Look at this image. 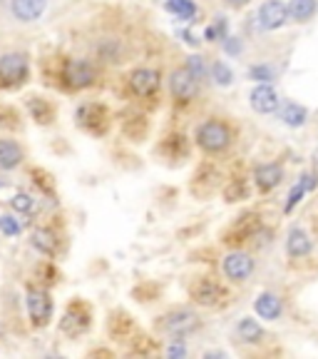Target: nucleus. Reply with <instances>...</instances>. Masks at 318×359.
Instances as JSON below:
<instances>
[{"label":"nucleus","mask_w":318,"mask_h":359,"mask_svg":"<svg viewBox=\"0 0 318 359\" xmlns=\"http://www.w3.org/2000/svg\"><path fill=\"white\" fill-rule=\"evenodd\" d=\"M201 327V317L189 307H174L157 319V329L165 337H187Z\"/></svg>","instance_id":"obj_1"},{"label":"nucleus","mask_w":318,"mask_h":359,"mask_svg":"<svg viewBox=\"0 0 318 359\" xmlns=\"http://www.w3.org/2000/svg\"><path fill=\"white\" fill-rule=\"evenodd\" d=\"M194 140L204 152H224L234 143V130L221 120H206L196 127Z\"/></svg>","instance_id":"obj_2"},{"label":"nucleus","mask_w":318,"mask_h":359,"mask_svg":"<svg viewBox=\"0 0 318 359\" xmlns=\"http://www.w3.org/2000/svg\"><path fill=\"white\" fill-rule=\"evenodd\" d=\"M25 307H28V314H30V322L35 324V327H45L53 317V299L45 289H28L25 294Z\"/></svg>","instance_id":"obj_3"},{"label":"nucleus","mask_w":318,"mask_h":359,"mask_svg":"<svg viewBox=\"0 0 318 359\" xmlns=\"http://www.w3.org/2000/svg\"><path fill=\"white\" fill-rule=\"evenodd\" d=\"M221 269H224L226 280L242 285V282H246L253 275L256 262H253V257L249 252H229L224 257V262H221Z\"/></svg>","instance_id":"obj_4"},{"label":"nucleus","mask_w":318,"mask_h":359,"mask_svg":"<svg viewBox=\"0 0 318 359\" xmlns=\"http://www.w3.org/2000/svg\"><path fill=\"white\" fill-rule=\"evenodd\" d=\"M28 78V58L23 53H6L0 58V85H20Z\"/></svg>","instance_id":"obj_5"},{"label":"nucleus","mask_w":318,"mask_h":359,"mask_svg":"<svg viewBox=\"0 0 318 359\" xmlns=\"http://www.w3.org/2000/svg\"><path fill=\"white\" fill-rule=\"evenodd\" d=\"M169 90L171 95L177 97L179 102H187L196 95V90H199V80L187 65L184 67H177V70H171L169 75Z\"/></svg>","instance_id":"obj_6"},{"label":"nucleus","mask_w":318,"mask_h":359,"mask_svg":"<svg viewBox=\"0 0 318 359\" xmlns=\"http://www.w3.org/2000/svg\"><path fill=\"white\" fill-rule=\"evenodd\" d=\"M249 102H251V108L256 110L259 115H271L278 110L281 100H278V93L276 88H271L269 83H259L256 88L249 93Z\"/></svg>","instance_id":"obj_7"},{"label":"nucleus","mask_w":318,"mask_h":359,"mask_svg":"<svg viewBox=\"0 0 318 359\" xmlns=\"http://www.w3.org/2000/svg\"><path fill=\"white\" fill-rule=\"evenodd\" d=\"M289 23V10L283 0H266L259 8V25L264 30H278Z\"/></svg>","instance_id":"obj_8"},{"label":"nucleus","mask_w":318,"mask_h":359,"mask_svg":"<svg viewBox=\"0 0 318 359\" xmlns=\"http://www.w3.org/2000/svg\"><path fill=\"white\" fill-rule=\"evenodd\" d=\"M50 0H10V13L18 23H35L45 15Z\"/></svg>","instance_id":"obj_9"},{"label":"nucleus","mask_w":318,"mask_h":359,"mask_svg":"<svg viewBox=\"0 0 318 359\" xmlns=\"http://www.w3.org/2000/svg\"><path fill=\"white\" fill-rule=\"evenodd\" d=\"M97 78V72H94L92 63L87 60H70L65 65V80L70 88H90Z\"/></svg>","instance_id":"obj_10"},{"label":"nucleus","mask_w":318,"mask_h":359,"mask_svg":"<svg viewBox=\"0 0 318 359\" xmlns=\"http://www.w3.org/2000/svg\"><path fill=\"white\" fill-rule=\"evenodd\" d=\"M130 88L140 97L154 95L159 88V72L152 70V67H137V70L130 72Z\"/></svg>","instance_id":"obj_11"},{"label":"nucleus","mask_w":318,"mask_h":359,"mask_svg":"<svg viewBox=\"0 0 318 359\" xmlns=\"http://www.w3.org/2000/svg\"><path fill=\"white\" fill-rule=\"evenodd\" d=\"M192 297H194V302L201 307H219L221 299H224V287L217 285L214 280H209V277H204V280H199L194 287H192Z\"/></svg>","instance_id":"obj_12"},{"label":"nucleus","mask_w":318,"mask_h":359,"mask_svg":"<svg viewBox=\"0 0 318 359\" xmlns=\"http://www.w3.org/2000/svg\"><path fill=\"white\" fill-rule=\"evenodd\" d=\"M90 322H92V310L85 302H72L65 312V319H62V329L70 335H80L83 329L90 327Z\"/></svg>","instance_id":"obj_13"},{"label":"nucleus","mask_w":318,"mask_h":359,"mask_svg":"<svg viewBox=\"0 0 318 359\" xmlns=\"http://www.w3.org/2000/svg\"><path fill=\"white\" fill-rule=\"evenodd\" d=\"M311 250H313V239L306 230H301V228L289 230V237H286V255H289L291 260L306 257V255H311Z\"/></svg>","instance_id":"obj_14"},{"label":"nucleus","mask_w":318,"mask_h":359,"mask_svg":"<svg viewBox=\"0 0 318 359\" xmlns=\"http://www.w3.org/2000/svg\"><path fill=\"white\" fill-rule=\"evenodd\" d=\"M253 310H256V314H259L261 319L274 322V319H278L283 314V299L274 292H261L259 297H256Z\"/></svg>","instance_id":"obj_15"},{"label":"nucleus","mask_w":318,"mask_h":359,"mask_svg":"<svg viewBox=\"0 0 318 359\" xmlns=\"http://www.w3.org/2000/svg\"><path fill=\"white\" fill-rule=\"evenodd\" d=\"M234 335L239 342H244V344H261V342L266 340V332L264 327H261L256 319L251 317H242L239 322H236L234 327Z\"/></svg>","instance_id":"obj_16"},{"label":"nucleus","mask_w":318,"mask_h":359,"mask_svg":"<svg viewBox=\"0 0 318 359\" xmlns=\"http://www.w3.org/2000/svg\"><path fill=\"white\" fill-rule=\"evenodd\" d=\"M253 180H256L259 190L269 192V190H274V187L281 185L283 170H281V165H278V162H266V165H259V168H256V173H253Z\"/></svg>","instance_id":"obj_17"},{"label":"nucleus","mask_w":318,"mask_h":359,"mask_svg":"<svg viewBox=\"0 0 318 359\" xmlns=\"http://www.w3.org/2000/svg\"><path fill=\"white\" fill-rule=\"evenodd\" d=\"M316 185H318V177H316L313 173H303V175H301V180L296 182L294 187H291L289 198H286V205H283V212H294V207L301 202V200H303V195H306V192H311Z\"/></svg>","instance_id":"obj_18"},{"label":"nucleus","mask_w":318,"mask_h":359,"mask_svg":"<svg viewBox=\"0 0 318 359\" xmlns=\"http://www.w3.org/2000/svg\"><path fill=\"white\" fill-rule=\"evenodd\" d=\"M23 147L15 140L3 138L0 140V170H15L23 162Z\"/></svg>","instance_id":"obj_19"},{"label":"nucleus","mask_w":318,"mask_h":359,"mask_svg":"<svg viewBox=\"0 0 318 359\" xmlns=\"http://www.w3.org/2000/svg\"><path fill=\"white\" fill-rule=\"evenodd\" d=\"M256 230H259L256 215H244L242 222H236L234 228L229 230L226 242H231V245H236V242H246V239H251L253 234H256Z\"/></svg>","instance_id":"obj_20"},{"label":"nucleus","mask_w":318,"mask_h":359,"mask_svg":"<svg viewBox=\"0 0 318 359\" xmlns=\"http://www.w3.org/2000/svg\"><path fill=\"white\" fill-rule=\"evenodd\" d=\"M286 10H289V20L294 23H308L318 13V0H291Z\"/></svg>","instance_id":"obj_21"},{"label":"nucleus","mask_w":318,"mask_h":359,"mask_svg":"<svg viewBox=\"0 0 318 359\" xmlns=\"http://www.w3.org/2000/svg\"><path fill=\"white\" fill-rule=\"evenodd\" d=\"M308 120V110L299 102H286L281 108V122L289 127H303Z\"/></svg>","instance_id":"obj_22"},{"label":"nucleus","mask_w":318,"mask_h":359,"mask_svg":"<svg viewBox=\"0 0 318 359\" xmlns=\"http://www.w3.org/2000/svg\"><path fill=\"white\" fill-rule=\"evenodd\" d=\"M97 55H100V60H105V63H122L124 48H122V42L119 40L107 38V40L97 42Z\"/></svg>","instance_id":"obj_23"},{"label":"nucleus","mask_w":318,"mask_h":359,"mask_svg":"<svg viewBox=\"0 0 318 359\" xmlns=\"http://www.w3.org/2000/svg\"><path fill=\"white\" fill-rule=\"evenodd\" d=\"M30 242H33L42 255H55V250H58V237H55V232H50V230L45 228H37L35 232H33V237H30Z\"/></svg>","instance_id":"obj_24"},{"label":"nucleus","mask_w":318,"mask_h":359,"mask_svg":"<svg viewBox=\"0 0 318 359\" xmlns=\"http://www.w3.org/2000/svg\"><path fill=\"white\" fill-rule=\"evenodd\" d=\"M28 108L30 113H33V118L37 120V122H53V105L50 102H45L42 97H30L28 100Z\"/></svg>","instance_id":"obj_25"},{"label":"nucleus","mask_w":318,"mask_h":359,"mask_svg":"<svg viewBox=\"0 0 318 359\" xmlns=\"http://www.w3.org/2000/svg\"><path fill=\"white\" fill-rule=\"evenodd\" d=\"M165 8L174 15H179L182 20H192L196 15V6L192 0H167Z\"/></svg>","instance_id":"obj_26"},{"label":"nucleus","mask_w":318,"mask_h":359,"mask_svg":"<svg viewBox=\"0 0 318 359\" xmlns=\"http://www.w3.org/2000/svg\"><path fill=\"white\" fill-rule=\"evenodd\" d=\"M209 75H212L214 83L221 85V88H226V85L234 83V72H231V67L226 65V63H221V60H217V63L209 65Z\"/></svg>","instance_id":"obj_27"},{"label":"nucleus","mask_w":318,"mask_h":359,"mask_svg":"<svg viewBox=\"0 0 318 359\" xmlns=\"http://www.w3.org/2000/svg\"><path fill=\"white\" fill-rule=\"evenodd\" d=\"M10 205H12V209H18V212H23V215L35 212V207H37L35 198H33V195H28V192H18V195L10 200Z\"/></svg>","instance_id":"obj_28"},{"label":"nucleus","mask_w":318,"mask_h":359,"mask_svg":"<svg viewBox=\"0 0 318 359\" xmlns=\"http://www.w3.org/2000/svg\"><path fill=\"white\" fill-rule=\"evenodd\" d=\"M0 232L6 234V237H15V234H20V222H18V217L10 215V212L0 215Z\"/></svg>","instance_id":"obj_29"},{"label":"nucleus","mask_w":318,"mask_h":359,"mask_svg":"<svg viewBox=\"0 0 318 359\" xmlns=\"http://www.w3.org/2000/svg\"><path fill=\"white\" fill-rule=\"evenodd\" d=\"M249 78L256 80V83H271V80L276 78V70H274L271 65H253L251 70H249Z\"/></svg>","instance_id":"obj_30"},{"label":"nucleus","mask_w":318,"mask_h":359,"mask_svg":"<svg viewBox=\"0 0 318 359\" xmlns=\"http://www.w3.org/2000/svg\"><path fill=\"white\" fill-rule=\"evenodd\" d=\"M187 67L196 75V80H204L209 78V65L204 63V58H199V55H192V58L187 60Z\"/></svg>","instance_id":"obj_31"},{"label":"nucleus","mask_w":318,"mask_h":359,"mask_svg":"<svg viewBox=\"0 0 318 359\" xmlns=\"http://www.w3.org/2000/svg\"><path fill=\"white\" fill-rule=\"evenodd\" d=\"M165 354L169 359H182V357H187L189 354V349H187V344H182V342H174V344H169V347L165 349Z\"/></svg>","instance_id":"obj_32"},{"label":"nucleus","mask_w":318,"mask_h":359,"mask_svg":"<svg viewBox=\"0 0 318 359\" xmlns=\"http://www.w3.org/2000/svg\"><path fill=\"white\" fill-rule=\"evenodd\" d=\"M0 125H6V127H15L18 125V113L10 108H0Z\"/></svg>","instance_id":"obj_33"},{"label":"nucleus","mask_w":318,"mask_h":359,"mask_svg":"<svg viewBox=\"0 0 318 359\" xmlns=\"http://www.w3.org/2000/svg\"><path fill=\"white\" fill-rule=\"evenodd\" d=\"M224 50H226V53H239V50H242V45H239V42H236V38H224Z\"/></svg>","instance_id":"obj_34"},{"label":"nucleus","mask_w":318,"mask_h":359,"mask_svg":"<svg viewBox=\"0 0 318 359\" xmlns=\"http://www.w3.org/2000/svg\"><path fill=\"white\" fill-rule=\"evenodd\" d=\"M204 357L209 359V357H226L224 352H204Z\"/></svg>","instance_id":"obj_35"},{"label":"nucleus","mask_w":318,"mask_h":359,"mask_svg":"<svg viewBox=\"0 0 318 359\" xmlns=\"http://www.w3.org/2000/svg\"><path fill=\"white\" fill-rule=\"evenodd\" d=\"M231 6H246V3H251V0H229Z\"/></svg>","instance_id":"obj_36"},{"label":"nucleus","mask_w":318,"mask_h":359,"mask_svg":"<svg viewBox=\"0 0 318 359\" xmlns=\"http://www.w3.org/2000/svg\"><path fill=\"white\" fill-rule=\"evenodd\" d=\"M316 165H318V150H316Z\"/></svg>","instance_id":"obj_37"},{"label":"nucleus","mask_w":318,"mask_h":359,"mask_svg":"<svg viewBox=\"0 0 318 359\" xmlns=\"http://www.w3.org/2000/svg\"><path fill=\"white\" fill-rule=\"evenodd\" d=\"M0 335H3V329H0Z\"/></svg>","instance_id":"obj_38"}]
</instances>
